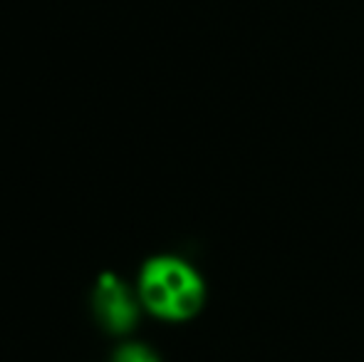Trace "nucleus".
Wrapping results in <instances>:
<instances>
[{
    "instance_id": "1",
    "label": "nucleus",
    "mask_w": 364,
    "mask_h": 362,
    "mask_svg": "<svg viewBox=\"0 0 364 362\" xmlns=\"http://www.w3.org/2000/svg\"><path fill=\"white\" fill-rule=\"evenodd\" d=\"M134 288L144 313L161 323H188L201 313L208 298L203 273L176 253L149 256L141 263Z\"/></svg>"
},
{
    "instance_id": "2",
    "label": "nucleus",
    "mask_w": 364,
    "mask_h": 362,
    "mask_svg": "<svg viewBox=\"0 0 364 362\" xmlns=\"http://www.w3.org/2000/svg\"><path fill=\"white\" fill-rule=\"evenodd\" d=\"M92 310L102 330H107L109 335H119V338L134 333L144 313L134 285L112 271L97 275L95 288H92Z\"/></svg>"
},
{
    "instance_id": "3",
    "label": "nucleus",
    "mask_w": 364,
    "mask_h": 362,
    "mask_svg": "<svg viewBox=\"0 0 364 362\" xmlns=\"http://www.w3.org/2000/svg\"><path fill=\"white\" fill-rule=\"evenodd\" d=\"M112 362H164L161 355L141 340H124L112 353Z\"/></svg>"
}]
</instances>
